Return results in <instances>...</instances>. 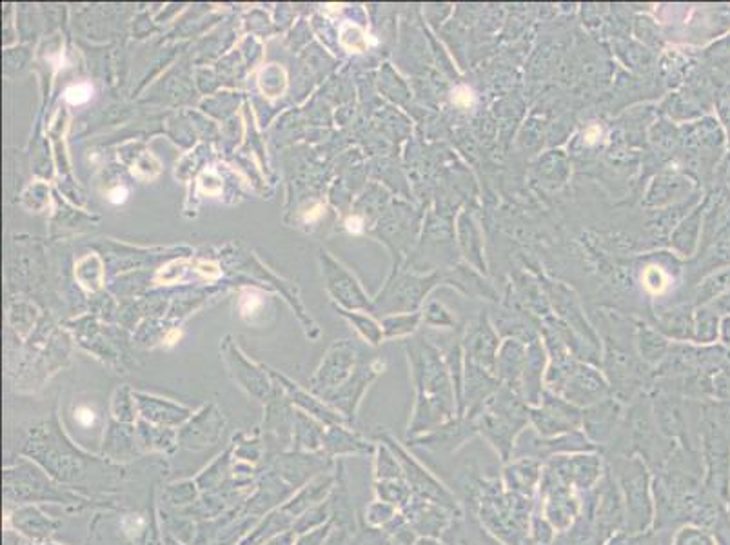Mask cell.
Segmentation results:
<instances>
[{
    "label": "cell",
    "mask_w": 730,
    "mask_h": 545,
    "mask_svg": "<svg viewBox=\"0 0 730 545\" xmlns=\"http://www.w3.org/2000/svg\"><path fill=\"white\" fill-rule=\"evenodd\" d=\"M701 226H703V200L696 208H692L691 215L683 218L672 233V248L676 249L681 257H694V253L700 248Z\"/></svg>",
    "instance_id": "9"
},
{
    "label": "cell",
    "mask_w": 730,
    "mask_h": 545,
    "mask_svg": "<svg viewBox=\"0 0 730 545\" xmlns=\"http://www.w3.org/2000/svg\"><path fill=\"white\" fill-rule=\"evenodd\" d=\"M333 520H329L326 526L318 527L315 531H309L304 535L296 536L295 545H324L327 540V536L331 535L333 531Z\"/></svg>",
    "instance_id": "24"
},
{
    "label": "cell",
    "mask_w": 730,
    "mask_h": 545,
    "mask_svg": "<svg viewBox=\"0 0 730 545\" xmlns=\"http://www.w3.org/2000/svg\"><path fill=\"white\" fill-rule=\"evenodd\" d=\"M324 545H353L351 538H349V531L346 527H333L331 535L327 536Z\"/></svg>",
    "instance_id": "28"
},
{
    "label": "cell",
    "mask_w": 730,
    "mask_h": 545,
    "mask_svg": "<svg viewBox=\"0 0 730 545\" xmlns=\"http://www.w3.org/2000/svg\"><path fill=\"white\" fill-rule=\"evenodd\" d=\"M295 433H293V446L291 451L296 453H322V442H324V427L316 424L315 420H309L302 413L296 417Z\"/></svg>",
    "instance_id": "12"
},
{
    "label": "cell",
    "mask_w": 730,
    "mask_h": 545,
    "mask_svg": "<svg viewBox=\"0 0 730 545\" xmlns=\"http://www.w3.org/2000/svg\"><path fill=\"white\" fill-rule=\"evenodd\" d=\"M721 335H723V340L730 346V315L721 320Z\"/></svg>",
    "instance_id": "33"
},
{
    "label": "cell",
    "mask_w": 730,
    "mask_h": 545,
    "mask_svg": "<svg viewBox=\"0 0 730 545\" xmlns=\"http://www.w3.org/2000/svg\"><path fill=\"white\" fill-rule=\"evenodd\" d=\"M718 329H720V313L712 306H696L694 311V338L698 342H712L718 337Z\"/></svg>",
    "instance_id": "20"
},
{
    "label": "cell",
    "mask_w": 730,
    "mask_h": 545,
    "mask_svg": "<svg viewBox=\"0 0 730 545\" xmlns=\"http://www.w3.org/2000/svg\"><path fill=\"white\" fill-rule=\"evenodd\" d=\"M231 447H233V458L240 464L255 467L258 462H262V458H266V449L258 438L253 440L235 438V444H231Z\"/></svg>",
    "instance_id": "23"
},
{
    "label": "cell",
    "mask_w": 730,
    "mask_h": 545,
    "mask_svg": "<svg viewBox=\"0 0 730 545\" xmlns=\"http://www.w3.org/2000/svg\"><path fill=\"white\" fill-rule=\"evenodd\" d=\"M469 347L473 351L476 358H493L494 349L498 346V340L494 335L493 327L489 324L487 318H480L471 329H469V337H467Z\"/></svg>",
    "instance_id": "19"
},
{
    "label": "cell",
    "mask_w": 730,
    "mask_h": 545,
    "mask_svg": "<svg viewBox=\"0 0 730 545\" xmlns=\"http://www.w3.org/2000/svg\"><path fill=\"white\" fill-rule=\"evenodd\" d=\"M22 456H28L31 462H37L59 484L70 487L71 484H80L86 478L88 466H97L104 462L99 456L84 453L77 444H46L39 438H31L22 449Z\"/></svg>",
    "instance_id": "2"
},
{
    "label": "cell",
    "mask_w": 730,
    "mask_h": 545,
    "mask_svg": "<svg viewBox=\"0 0 730 545\" xmlns=\"http://www.w3.org/2000/svg\"><path fill=\"white\" fill-rule=\"evenodd\" d=\"M198 489L197 482L195 480H186V482H180V484H171V486L164 487L162 491V502L169 507H175V509H186V507L193 506L198 500Z\"/></svg>",
    "instance_id": "21"
},
{
    "label": "cell",
    "mask_w": 730,
    "mask_h": 545,
    "mask_svg": "<svg viewBox=\"0 0 730 545\" xmlns=\"http://www.w3.org/2000/svg\"><path fill=\"white\" fill-rule=\"evenodd\" d=\"M164 544H166V545H186V544H182V542H178L177 538H173V536L168 535V533H166V535H164Z\"/></svg>",
    "instance_id": "34"
},
{
    "label": "cell",
    "mask_w": 730,
    "mask_h": 545,
    "mask_svg": "<svg viewBox=\"0 0 730 545\" xmlns=\"http://www.w3.org/2000/svg\"><path fill=\"white\" fill-rule=\"evenodd\" d=\"M694 311L692 304H681L661 313L658 317V327L665 335L674 338L694 337Z\"/></svg>",
    "instance_id": "11"
},
{
    "label": "cell",
    "mask_w": 730,
    "mask_h": 545,
    "mask_svg": "<svg viewBox=\"0 0 730 545\" xmlns=\"http://www.w3.org/2000/svg\"><path fill=\"white\" fill-rule=\"evenodd\" d=\"M365 444L358 442L355 436L349 435L340 426H333L329 431L324 433V442H322V451L329 458L331 456L353 455L364 451Z\"/></svg>",
    "instance_id": "18"
},
{
    "label": "cell",
    "mask_w": 730,
    "mask_h": 545,
    "mask_svg": "<svg viewBox=\"0 0 730 545\" xmlns=\"http://www.w3.org/2000/svg\"><path fill=\"white\" fill-rule=\"evenodd\" d=\"M335 484L336 475L322 473V475L315 476L313 480L307 482L306 486L300 487L295 495L291 496L282 506V509L296 518V516L306 513L307 509L327 502V498L333 493Z\"/></svg>",
    "instance_id": "6"
},
{
    "label": "cell",
    "mask_w": 730,
    "mask_h": 545,
    "mask_svg": "<svg viewBox=\"0 0 730 545\" xmlns=\"http://www.w3.org/2000/svg\"><path fill=\"white\" fill-rule=\"evenodd\" d=\"M295 540V533H293V531H287V533H282V535L275 536L273 540H269V542L264 545H295Z\"/></svg>",
    "instance_id": "31"
},
{
    "label": "cell",
    "mask_w": 730,
    "mask_h": 545,
    "mask_svg": "<svg viewBox=\"0 0 730 545\" xmlns=\"http://www.w3.org/2000/svg\"><path fill=\"white\" fill-rule=\"evenodd\" d=\"M31 545H57V544H50V542H42V544H31Z\"/></svg>",
    "instance_id": "36"
},
{
    "label": "cell",
    "mask_w": 730,
    "mask_h": 545,
    "mask_svg": "<svg viewBox=\"0 0 730 545\" xmlns=\"http://www.w3.org/2000/svg\"><path fill=\"white\" fill-rule=\"evenodd\" d=\"M427 320L435 326H453L454 318L451 317V311L445 308L442 302H429L427 306Z\"/></svg>",
    "instance_id": "26"
},
{
    "label": "cell",
    "mask_w": 730,
    "mask_h": 545,
    "mask_svg": "<svg viewBox=\"0 0 730 545\" xmlns=\"http://www.w3.org/2000/svg\"><path fill=\"white\" fill-rule=\"evenodd\" d=\"M730 289V266L703 278L694 293V306H707Z\"/></svg>",
    "instance_id": "17"
},
{
    "label": "cell",
    "mask_w": 730,
    "mask_h": 545,
    "mask_svg": "<svg viewBox=\"0 0 730 545\" xmlns=\"http://www.w3.org/2000/svg\"><path fill=\"white\" fill-rule=\"evenodd\" d=\"M91 93H93V90H91V86H89V84H75V86H71V88L66 90V100H68L70 104L79 106V104L88 102L89 97H91Z\"/></svg>",
    "instance_id": "27"
},
{
    "label": "cell",
    "mask_w": 730,
    "mask_h": 545,
    "mask_svg": "<svg viewBox=\"0 0 730 545\" xmlns=\"http://www.w3.org/2000/svg\"><path fill=\"white\" fill-rule=\"evenodd\" d=\"M126 199H128V191H126V188H115L109 193V200L113 204H122Z\"/></svg>",
    "instance_id": "32"
},
{
    "label": "cell",
    "mask_w": 730,
    "mask_h": 545,
    "mask_svg": "<svg viewBox=\"0 0 730 545\" xmlns=\"http://www.w3.org/2000/svg\"><path fill=\"white\" fill-rule=\"evenodd\" d=\"M709 306H712V308L716 309L720 315H725V317H729L730 315V289L727 291V293H723L720 298H716L714 302H711Z\"/></svg>",
    "instance_id": "30"
},
{
    "label": "cell",
    "mask_w": 730,
    "mask_h": 545,
    "mask_svg": "<svg viewBox=\"0 0 730 545\" xmlns=\"http://www.w3.org/2000/svg\"><path fill=\"white\" fill-rule=\"evenodd\" d=\"M295 493V489L287 486L273 469H267L266 473L260 476L255 491L244 502L242 515L255 516V518L266 516L267 513L284 506Z\"/></svg>",
    "instance_id": "4"
},
{
    "label": "cell",
    "mask_w": 730,
    "mask_h": 545,
    "mask_svg": "<svg viewBox=\"0 0 730 545\" xmlns=\"http://www.w3.org/2000/svg\"><path fill=\"white\" fill-rule=\"evenodd\" d=\"M692 184L689 180L681 179L678 175L672 177H660L654 180L651 191H649V202L661 206L665 202L685 199L691 193Z\"/></svg>",
    "instance_id": "16"
},
{
    "label": "cell",
    "mask_w": 730,
    "mask_h": 545,
    "mask_svg": "<svg viewBox=\"0 0 730 545\" xmlns=\"http://www.w3.org/2000/svg\"><path fill=\"white\" fill-rule=\"evenodd\" d=\"M329 520H331L329 504L324 502V504L311 507V509H307L306 513L296 516L295 524H293V529H291V531H293L296 536L304 535V533H309V531H315L318 527L326 526Z\"/></svg>",
    "instance_id": "22"
},
{
    "label": "cell",
    "mask_w": 730,
    "mask_h": 545,
    "mask_svg": "<svg viewBox=\"0 0 730 545\" xmlns=\"http://www.w3.org/2000/svg\"><path fill=\"white\" fill-rule=\"evenodd\" d=\"M140 409L144 418L162 427H177L188 418V411L173 404L158 402L157 398H144L140 402Z\"/></svg>",
    "instance_id": "14"
},
{
    "label": "cell",
    "mask_w": 730,
    "mask_h": 545,
    "mask_svg": "<svg viewBox=\"0 0 730 545\" xmlns=\"http://www.w3.org/2000/svg\"><path fill=\"white\" fill-rule=\"evenodd\" d=\"M224 422L220 418H211L208 426L204 418H197L178 433V446L188 451H204L209 447H215L222 436Z\"/></svg>",
    "instance_id": "8"
},
{
    "label": "cell",
    "mask_w": 730,
    "mask_h": 545,
    "mask_svg": "<svg viewBox=\"0 0 730 545\" xmlns=\"http://www.w3.org/2000/svg\"><path fill=\"white\" fill-rule=\"evenodd\" d=\"M718 115H720L721 124L727 131V140H729L730 151V97L718 100ZM730 157V153H729Z\"/></svg>",
    "instance_id": "29"
},
{
    "label": "cell",
    "mask_w": 730,
    "mask_h": 545,
    "mask_svg": "<svg viewBox=\"0 0 730 545\" xmlns=\"http://www.w3.org/2000/svg\"><path fill=\"white\" fill-rule=\"evenodd\" d=\"M295 518L286 513L282 507L267 513L257 526L253 527L237 545H264L275 536L282 535L293 529Z\"/></svg>",
    "instance_id": "10"
},
{
    "label": "cell",
    "mask_w": 730,
    "mask_h": 545,
    "mask_svg": "<svg viewBox=\"0 0 730 545\" xmlns=\"http://www.w3.org/2000/svg\"><path fill=\"white\" fill-rule=\"evenodd\" d=\"M727 186H729V188H730V168H729V173H727Z\"/></svg>",
    "instance_id": "35"
},
{
    "label": "cell",
    "mask_w": 730,
    "mask_h": 545,
    "mask_svg": "<svg viewBox=\"0 0 730 545\" xmlns=\"http://www.w3.org/2000/svg\"><path fill=\"white\" fill-rule=\"evenodd\" d=\"M142 453H144V449L140 446V442H137L133 427H109L108 433L102 440V447H100V456L104 460L117 462V464L135 460Z\"/></svg>",
    "instance_id": "7"
},
{
    "label": "cell",
    "mask_w": 730,
    "mask_h": 545,
    "mask_svg": "<svg viewBox=\"0 0 730 545\" xmlns=\"http://www.w3.org/2000/svg\"><path fill=\"white\" fill-rule=\"evenodd\" d=\"M8 527H13L17 533L30 538L31 542H35V544H42V542H50L51 536L62 527V522L46 515L39 506L30 504V506L17 507L8 516Z\"/></svg>",
    "instance_id": "5"
},
{
    "label": "cell",
    "mask_w": 730,
    "mask_h": 545,
    "mask_svg": "<svg viewBox=\"0 0 730 545\" xmlns=\"http://www.w3.org/2000/svg\"><path fill=\"white\" fill-rule=\"evenodd\" d=\"M75 424L79 427V431H89V429H97L99 426V415L93 407L79 406L73 413Z\"/></svg>",
    "instance_id": "25"
},
{
    "label": "cell",
    "mask_w": 730,
    "mask_h": 545,
    "mask_svg": "<svg viewBox=\"0 0 730 545\" xmlns=\"http://www.w3.org/2000/svg\"><path fill=\"white\" fill-rule=\"evenodd\" d=\"M458 238H460V248L464 251L465 258L473 264L478 271H484V253H482V237L480 231L476 228L471 215L462 213L458 217Z\"/></svg>",
    "instance_id": "13"
},
{
    "label": "cell",
    "mask_w": 730,
    "mask_h": 545,
    "mask_svg": "<svg viewBox=\"0 0 730 545\" xmlns=\"http://www.w3.org/2000/svg\"><path fill=\"white\" fill-rule=\"evenodd\" d=\"M140 446L144 453H166L171 455L177 451L178 435L171 427L142 426L140 429Z\"/></svg>",
    "instance_id": "15"
},
{
    "label": "cell",
    "mask_w": 730,
    "mask_h": 545,
    "mask_svg": "<svg viewBox=\"0 0 730 545\" xmlns=\"http://www.w3.org/2000/svg\"><path fill=\"white\" fill-rule=\"evenodd\" d=\"M267 469H273L287 486L293 487L298 491L300 487L306 486L309 480H313L315 476L326 473V467L331 464L329 456L322 453H296V451H286L282 455L271 458Z\"/></svg>",
    "instance_id": "3"
},
{
    "label": "cell",
    "mask_w": 730,
    "mask_h": 545,
    "mask_svg": "<svg viewBox=\"0 0 730 545\" xmlns=\"http://www.w3.org/2000/svg\"><path fill=\"white\" fill-rule=\"evenodd\" d=\"M4 498L10 504L30 506L37 502H51L77 509L93 502V496L80 495L70 486L62 487L42 467L26 460H22L17 466L4 469Z\"/></svg>",
    "instance_id": "1"
}]
</instances>
